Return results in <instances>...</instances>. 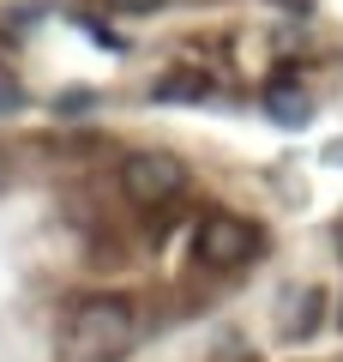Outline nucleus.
Segmentation results:
<instances>
[{
  "label": "nucleus",
  "mask_w": 343,
  "mask_h": 362,
  "mask_svg": "<svg viewBox=\"0 0 343 362\" xmlns=\"http://www.w3.org/2000/svg\"><path fill=\"white\" fill-rule=\"evenodd\" d=\"M127 338H133V302L127 296L78 302V314L61 326V344L85 362H109L114 350H127Z\"/></svg>",
  "instance_id": "1"
},
{
  "label": "nucleus",
  "mask_w": 343,
  "mask_h": 362,
  "mask_svg": "<svg viewBox=\"0 0 343 362\" xmlns=\"http://www.w3.org/2000/svg\"><path fill=\"white\" fill-rule=\"evenodd\" d=\"M259 254V230L247 218H235V211H205L199 223H193V259L199 266H247V259Z\"/></svg>",
  "instance_id": "2"
},
{
  "label": "nucleus",
  "mask_w": 343,
  "mask_h": 362,
  "mask_svg": "<svg viewBox=\"0 0 343 362\" xmlns=\"http://www.w3.org/2000/svg\"><path fill=\"white\" fill-rule=\"evenodd\" d=\"M181 187H187V163H181L175 151H139V157L121 163V194H127L133 206H145V211L169 206Z\"/></svg>",
  "instance_id": "3"
},
{
  "label": "nucleus",
  "mask_w": 343,
  "mask_h": 362,
  "mask_svg": "<svg viewBox=\"0 0 343 362\" xmlns=\"http://www.w3.org/2000/svg\"><path fill=\"white\" fill-rule=\"evenodd\" d=\"M265 115L277 121V127H307L313 97H307L301 85H289V78H271V85H265Z\"/></svg>",
  "instance_id": "4"
},
{
  "label": "nucleus",
  "mask_w": 343,
  "mask_h": 362,
  "mask_svg": "<svg viewBox=\"0 0 343 362\" xmlns=\"http://www.w3.org/2000/svg\"><path fill=\"white\" fill-rule=\"evenodd\" d=\"M205 90H211V78H205L199 66H187V73H163L151 85V97H157V103H169V97H205Z\"/></svg>",
  "instance_id": "5"
},
{
  "label": "nucleus",
  "mask_w": 343,
  "mask_h": 362,
  "mask_svg": "<svg viewBox=\"0 0 343 362\" xmlns=\"http://www.w3.org/2000/svg\"><path fill=\"white\" fill-rule=\"evenodd\" d=\"M25 109V85H18V73L6 61H0V115H18Z\"/></svg>",
  "instance_id": "6"
},
{
  "label": "nucleus",
  "mask_w": 343,
  "mask_h": 362,
  "mask_svg": "<svg viewBox=\"0 0 343 362\" xmlns=\"http://www.w3.org/2000/svg\"><path fill=\"white\" fill-rule=\"evenodd\" d=\"M114 13H127V18H139V13H157V6H169V0H109Z\"/></svg>",
  "instance_id": "7"
},
{
  "label": "nucleus",
  "mask_w": 343,
  "mask_h": 362,
  "mask_svg": "<svg viewBox=\"0 0 343 362\" xmlns=\"http://www.w3.org/2000/svg\"><path fill=\"white\" fill-rule=\"evenodd\" d=\"M337 320H343V314H337Z\"/></svg>",
  "instance_id": "8"
}]
</instances>
